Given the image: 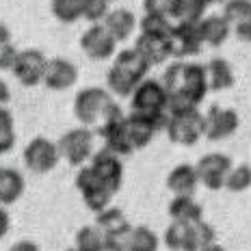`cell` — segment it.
<instances>
[{"label": "cell", "instance_id": "cell-1", "mask_svg": "<svg viewBox=\"0 0 251 251\" xmlns=\"http://www.w3.org/2000/svg\"><path fill=\"white\" fill-rule=\"evenodd\" d=\"M163 87L169 98V108L200 106L208 96V76L206 65L201 63H186L176 59L163 74Z\"/></svg>", "mask_w": 251, "mask_h": 251}, {"label": "cell", "instance_id": "cell-2", "mask_svg": "<svg viewBox=\"0 0 251 251\" xmlns=\"http://www.w3.org/2000/svg\"><path fill=\"white\" fill-rule=\"evenodd\" d=\"M150 65L134 48L122 50L115 56V63L106 74V85L113 96L117 98H130L132 91L143 78H148Z\"/></svg>", "mask_w": 251, "mask_h": 251}, {"label": "cell", "instance_id": "cell-3", "mask_svg": "<svg viewBox=\"0 0 251 251\" xmlns=\"http://www.w3.org/2000/svg\"><path fill=\"white\" fill-rule=\"evenodd\" d=\"M165 132L171 143L193 148L206 137V115L200 106H184V108H169L167 111Z\"/></svg>", "mask_w": 251, "mask_h": 251}, {"label": "cell", "instance_id": "cell-4", "mask_svg": "<svg viewBox=\"0 0 251 251\" xmlns=\"http://www.w3.org/2000/svg\"><path fill=\"white\" fill-rule=\"evenodd\" d=\"M167 113L165 115H145V113H130L124 117V130L132 151L143 150L151 143L156 132L165 130Z\"/></svg>", "mask_w": 251, "mask_h": 251}, {"label": "cell", "instance_id": "cell-5", "mask_svg": "<svg viewBox=\"0 0 251 251\" xmlns=\"http://www.w3.org/2000/svg\"><path fill=\"white\" fill-rule=\"evenodd\" d=\"M130 111L145 115H165L169 111V98L163 82L156 78H143L130 96Z\"/></svg>", "mask_w": 251, "mask_h": 251}, {"label": "cell", "instance_id": "cell-6", "mask_svg": "<svg viewBox=\"0 0 251 251\" xmlns=\"http://www.w3.org/2000/svg\"><path fill=\"white\" fill-rule=\"evenodd\" d=\"M113 102V96L106 89L100 87H85L74 98V115L80 126H98L106 106Z\"/></svg>", "mask_w": 251, "mask_h": 251}, {"label": "cell", "instance_id": "cell-7", "mask_svg": "<svg viewBox=\"0 0 251 251\" xmlns=\"http://www.w3.org/2000/svg\"><path fill=\"white\" fill-rule=\"evenodd\" d=\"M56 148H59L61 158H65L67 165L82 167L93 154V132L87 126L72 128L59 139Z\"/></svg>", "mask_w": 251, "mask_h": 251}, {"label": "cell", "instance_id": "cell-8", "mask_svg": "<svg viewBox=\"0 0 251 251\" xmlns=\"http://www.w3.org/2000/svg\"><path fill=\"white\" fill-rule=\"evenodd\" d=\"M76 188L82 195V201L87 203V208L91 212L104 210V208L113 201V197L117 195V193H113L111 188L96 176V171H93L91 167H85V165H82L76 174Z\"/></svg>", "mask_w": 251, "mask_h": 251}, {"label": "cell", "instance_id": "cell-9", "mask_svg": "<svg viewBox=\"0 0 251 251\" xmlns=\"http://www.w3.org/2000/svg\"><path fill=\"white\" fill-rule=\"evenodd\" d=\"M24 165L28 167L33 174H50L61 160L59 148L54 141L46 137H35L28 145L24 148Z\"/></svg>", "mask_w": 251, "mask_h": 251}, {"label": "cell", "instance_id": "cell-10", "mask_svg": "<svg viewBox=\"0 0 251 251\" xmlns=\"http://www.w3.org/2000/svg\"><path fill=\"white\" fill-rule=\"evenodd\" d=\"M46 65H48V56L37 48H28V50L18 52V59H15V65L11 72L20 85L37 87L39 82H44Z\"/></svg>", "mask_w": 251, "mask_h": 251}, {"label": "cell", "instance_id": "cell-11", "mask_svg": "<svg viewBox=\"0 0 251 251\" xmlns=\"http://www.w3.org/2000/svg\"><path fill=\"white\" fill-rule=\"evenodd\" d=\"M232 169V158L221 151H212V154H206L197 160L195 171L197 177L208 191H221L226 188V177Z\"/></svg>", "mask_w": 251, "mask_h": 251}, {"label": "cell", "instance_id": "cell-12", "mask_svg": "<svg viewBox=\"0 0 251 251\" xmlns=\"http://www.w3.org/2000/svg\"><path fill=\"white\" fill-rule=\"evenodd\" d=\"M80 48L91 61H108L117 52V41L104 28V24H91L82 33Z\"/></svg>", "mask_w": 251, "mask_h": 251}, {"label": "cell", "instance_id": "cell-13", "mask_svg": "<svg viewBox=\"0 0 251 251\" xmlns=\"http://www.w3.org/2000/svg\"><path fill=\"white\" fill-rule=\"evenodd\" d=\"M169 46L174 59H188V56L200 54L201 50V37L197 24L188 22H174L169 30Z\"/></svg>", "mask_w": 251, "mask_h": 251}, {"label": "cell", "instance_id": "cell-14", "mask_svg": "<svg viewBox=\"0 0 251 251\" xmlns=\"http://www.w3.org/2000/svg\"><path fill=\"white\" fill-rule=\"evenodd\" d=\"M91 167L96 171V176L111 188L113 193H117L122 188L124 182V163L119 158V154H115L108 148H104L100 151H93L91 154Z\"/></svg>", "mask_w": 251, "mask_h": 251}, {"label": "cell", "instance_id": "cell-15", "mask_svg": "<svg viewBox=\"0 0 251 251\" xmlns=\"http://www.w3.org/2000/svg\"><path fill=\"white\" fill-rule=\"evenodd\" d=\"M240 119L234 108H226L212 104L206 113V137L210 141H223L229 139L238 130Z\"/></svg>", "mask_w": 251, "mask_h": 251}, {"label": "cell", "instance_id": "cell-16", "mask_svg": "<svg viewBox=\"0 0 251 251\" xmlns=\"http://www.w3.org/2000/svg\"><path fill=\"white\" fill-rule=\"evenodd\" d=\"M134 50L145 59L150 67L163 65L171 59V46L169 35H151V33H139L134 39Z\"/></svg>", "mask_w": 251, "mask_h": 251}, {"label": "cell", "instance_id": "cell-17", "mask_svg": "<svg viewBox=\"0 0 251 251\" xmlns=\"http://www.w3.org/2000/svg\"><path fill=\"white\" fill-rule=\"evenodd\" d=\"M78 82V67L72 61L56 56V59H48L44 74V85L50 91H65V89L74 87Z\"/></svg>", "mask_w": 251, "mask_h": 251}, {"label": "cell", "instance_id": "cell-18", "mask_svg": "<svg viewBox=\"0 0 251 251\" xmlns=\"http://www.w3.org/2000/svg\"><path fill=\"white\" fill-rule=\"evenodd\" d=\"M197 30H200L201 44L219 48V46H223L227 41L229 33H232V24L223 15L212 13V15H203L200 22H197Z\"/></svg>", "mask_w": 251, "mask_h": 251}, {"label": "cell", "instance_id": "cell-19", "mask_svg": "<svg viewBox=\"0 0 251 251\" xmlns=\"http://www.w3.org/2000/svg\"><path fill=\"white\" fill-rule=\"evenodd\" d=\"M102 24H104V28L113 35V39L117 41V44H122V41H126L134 33V28H137V18H134V13L130 11V9L115 7V9H108Z\"/></svg>", "mask_w": 251, "mask_h": 251}, {"label": "cell", "instance_id": "cell-20", "mask_svg": "<svg viewBox=\"0 0 251 251\" xmlns=\"http://www.w3.org/2000/svg\"><path fill=\"white\" fill-rule=\"evenodd\" d=\"M163 243L169 251H200L195 234H193V226L184 221H171L165 229Z\"/></svg>", "mask_w": 251, "mask_h": 251}, {"label": "cell", "instance_id": "cell-21", "mask_svg": "<svg viewBox=\"0 0 251 251\" xmlns=\"http://www.w3.org/2000/svg\"><path fill=\"white\" fill-rule=\"evenodd\" d=\"M197 184H200L197 171H195V167L188 163L176 165L174 169L169 171V176H167V188H169L174 195H193Z\"/></svg>", "mask_w": 251, "mask_h": 251}, {"label": "cell", "instance_id": "cell-22", "mask_svg": "<svg viewBox=\"0 0 251 251\" xmlns=\"http://www.w3.org/2000/svg\"><path fill=\"white\" fill-rule=\"evenodd\" d=\"M24 176L18 169H9V167L0 169V203L2 206L18 201L24 193Z\"/></svg>", "mask_w": 251, "mask_h": 251}, {"label": "cell", "instance_id": "cell-23", "mask_svg": "<svg viewBox=\"0 0 251 251\" xmlns=\"http://www.w3.org/2000/svg\"><path fill=\"white\" fill-rule=\"evenodd\" d=\"M169 217L174 221L195 223L203 219V208L193 200V195H176L169 201Z\"/></svg>", "mask_w": 251, "mask_h": 251}, {"label": "cell", "instance_id": "cell-24", "mask_svg": "<svg viewBox=\"0 0 251 251\" xmlns=\"http://www.w3.org/2000/svg\"><path fill=\"white\" fill-rule=\"evenodd\" d=\"M206 76L210 91H226L234 87V70L226 59H212L206 65Z\"/></svg>", "mask_w": 251, "mask_h": 251}, {"label": "cell", "instance_id": "cell-25", "mask_svg": "<svg viewBox=\"0 0 251 251\" xmlns=\"http://www.w3.org/2000/svg\"><path fill=\"white\" fill-rule=\"evenodd\" d=\"M208 4L203 0H174L169 18L174 22H188V24H197L206 13Z\"/></svg>", "mask_w": 251, "mask_h": 251}, {"label": "cell", "instance_id": "cell-26", "mask_svg": "<svg viewBox=\"0 0 251 251\" xmlns=\"http://www.w3.org/2000/svg\"><path fill=\"white\" fill-rule=\"evenodd\" d=\"M50 9L61 24H74L82 20V0H52Z\"/></svg>", "mask_w": 251, "mask_h": 251}, {"label": "cell", "instance_id": "cell-27", "mask_svg": "<svg viewBox=\"0 0 251 251\" xmlns=\"http://www.w3.org/2000/svg\"><path fill=\"white\" fill-rule=\"evenodd\" d=\"M158 245L160 240L154 229L139 226V227H132V232H130L128 251H158Z\"/></svg>", "mask_w": 251, "mask_h": 251}, {"label": "cell", "instance_id": "cell-28", "mask_svg": "<svg viewBox=\"0 0 251 251\" xmlns=\"http://www.w3.org/2000/svg\"><path fill=\"white\" fill-rule=\"evenodd\" d=\"M78 251H104V234L96 226H85L76 232V245Z\"/></svg>", "mask_w": 251, "mask_h": 251}, {"label": "cell", "instance_id": "cell-29", "mask_svg": "<svg viewBox=\"0 0 251 251\" xmlns=\"http://www.w3.org/2000/svg\"><path fill=\"white\" fill-rule=\"evenodd\" d=\"M124 226H128V219L119 208L106 206L104 210L96 212V227H100L102 232H113V229H119Z\"/></svg>", "mask_w": 251, "mask_h": 251}, {"label": "cell", "instance_id": "cell-30", "mask_svg": "<svg viewBox=\"0 0 251 251\" xmlns=\"http://www.w3.org/2000/svg\"><path fill=\"white\" fill-rule=\"evenodd\" d=\"M15 145V124L7 106H0V154L9 151Z\"/></svg>", "mask_w": 251, "mask_h": 251}, {"label": "cell", "instance_id": "cell-31", "mask_svg": "<svg viewBox=\"0 0 251 251\" xmlns=\"http://www.w3.org/2000/svg\"><path fill=\"white\" fill-rule=\"evenodd\" d=\"M137 24L141 33H151V35H169L171 26H174L169 15H160V13H145L143 20Z\"/></svg>", "mask_w": 251, "mask_h": 251}, {"label": "cell", "instance_id": "cell-32", "mask_svg": "<svg viewBox=\"0 0 251 251\" xmlns=\"http://www.w3.org/2000/svg\"><path fill=\"white\" fill-rule=\"evenodd\" d=\"M226 188L232 193H243L251 188V167L249 165H238L229 169V174L226 177Z\"/></svg>", "mask_w": 251, "mask_h": 251}, {"label": "cell", "instance_id": "cell-33", "mask_svg": "<svg viewBox=\"0 0 251 251\" xmlns=\"http://www.w3.org/2000/svg\"><path fill=\"white\" fill-rule=\"evenodd\" d=\"M221 15L232 26L243 22V20L251 18V0H226V7H223Z\"/></svg>", "mask_w": 251, "mask_h": 251}, {"label": "cell", "instance_id": "cell-34", "mask_svg": "<svg viewBox=\"0 0 251 251\" xmlns=\"http://www.w3.org/2000/svg\"><path fill=\"white\" fill-rule=\"evenodd\" d=\"M130 232H132L130 223L119 229H113V232H102L104 234V251H128Z\"/></svg>", "mask_w": 251, "mask_h": 251}, {"label": "cell", "instance_id": "cell-35", "mask_svg": "<svg viewBox=\"0 0 251 251\" xmlns=\"http://www.w3.org/2000/svg\"><path fill=\"white\" fill-rule=\"evenodd\" d=\"M108 9H111V4L106 0H82V18L89 24H102Z\"/></svg>", "mask_w": 251, "mask_h": 251}, {"label": "cell", "instance_id": "cell-36", "mask_svg": "<svg viewBox=\"0 0 251 251\" xmlns=\"http://www.w3.org/2000/svg\"><path fill=\"white\" fill-rule=\"evenodd\" d=\"M193 226V234H195V240H197V247H206V245H212L214 238H217V232H214V227L210 223H206L201 219V221H195L191 223Z\"/></svg>", "mask_w": 251, "mask_h": 251}, {"label": "cell", "instance_id": "cell-37", "mask_svg": "<svg viewBox=\"0 0 251 251\" xmlns=\"http://www.w3.org/2000/svg\"><path fill=\"white\" fill-rule=\"evenodd\" d=\"M18 48L9 41V44L0 46V72H11L15 65V59H18Z\"/></svg>", "mask_w": 251, "mask_h": 251}, {"label": "cell", "instance_id": "cell-38", "mask_svg": "<svg viewBox=\"0 0 251 251\" xmlns=\"http://www.w3.org/2000/svg\"><path fill=\"white\" fill-rule=\"evenodd\" d=\"M174 0H143V9L145 13H160V15H169Z\"/></svg>", "mask_w": 251, "mask_h": 251}, {"label": "cell", "instance_id": "cell-39", "mask_svg": "<svg viewBox=\"0 0 251 251\" xmlns=\"http://www.w3.org/2000/svg\"><path fill=\"white\" fill-rule=\"evenodd\" d=\"M232 30H234V35H236L238 41H243V44H251V18L243 20V22H238V24H234Z\"/></svg>", "mask_w": 251, "mask_h": 251}, {"label": "cell", "instance_id": "cell-40", "mask_svg": "<svg viewBox=\"0 0 251 251\" xmlns=\"http://www.w3.org/2000/svg\"><path fill=\"white\" fill-rule=\"evenodd\" d=\"M9 229H11V217H9L7 208L0 203V238H4L9 234Z\"/></svg>", "mask_w": 251, "mask_h": 251}, {"label": "cell", "instance_id": "cell-41", "mask_svg": "<svg viewBox=\"0 0 251 251\" xmlns=\"http://www.w3.org/2000/svg\"><path fill=\"white\" fill-rule=\"evenodd\" d=\"M9 251H39V245L30 238H24V240H18Z\"/></svg>", "mask_w": 251, "mask_h": 251}, {"label": "cell", "instance_id": "cell-42", "mask_svg": "<svg viewBox=\"0 0 251 251\" xmlns=\"http://www.w3.org/2000/svg\"><path fill=\"white\" fill-rule=\"evenodd\" d=\"M11 100V89H9L7 82L0 78V106H7V102Z\"/></svg>", "mask_w": 251, "mask_h": 251}, {"label": "cell", "instance_id": "cell-43", "mask_svg": "<svg viewBox=\"0 0 251 251\" xmlns=\"http://www.w3.org/2000/svg\"><path fill=\"white\" fill-rule=\"evenodd\" d=\"M11 41V33H9V28L4 26L2 22H0V46H4V44H9Z\"/></svg>", "mask_w": 251, "mask_h": 251}, {"label": "cell", "instance_id": "cell-44", "mask_svg": "<svg viewBox=\"0 0 251 251\" xmlns=\"http://www.w3.org/2000/svg\"><path fill=\"white\" fill-rule=\"evenodd\" d=\"M200 251H226V247H221V245L212 243V245H206V247H201Z\"/></svg>", "mask_w": 251, "mask_h": 251}, {"label": "cell", "instance_id": "cell-45", "mask_svg": "<svg viewBox=\"0 0 251 251\" xmlns=\"http://www.w3.org/2000/svg\"><path fill=\"white\" fill-rule=\"evenodd\" d=\"M206 4H217V2H223V0H203Z\"/></svg>", "mask_w": 251, "mask_h": 251}, {"label": "cell", "instance_id": "cell-46", "mask_svg": "<svg viewBox=\"0 0 251 251\" xmlns=\"http://www.w3.org/2000/svg\"><path fill=\"white\" fill-rule=\"evenodd\" d=\"M106 2H108V4H113V2H117V0H106Z\"/></svg>", "mask_w": 251, "mask_h": 251}, {"label": "cell", "instance_id": "cell-47", "mask_svg": "<svg viewBox=\"0 0 251 251\" xmlns=\"http://www.w3.org/2000/svg\"><path fill=\"white\" fill-rule=\"evenodd\" d=\"M65 251H78V249H76V247H72V249H65Z\"/></svg>", "mask_w": 251, "mask_h": 251}, {"label": "cell", "instance_id": "cell-48", "mask_svg": "<svg viewBox=\"0 0 251 251\" xmlns=\"http://www.w3.org/2000/svg\"><path fill=\"white\" fill-rule=\"evenodd\" d=\"M0 169H2V167H0Z\"/></svg>", "mask_w": 251, "mask_h": 251}]
</instances>
